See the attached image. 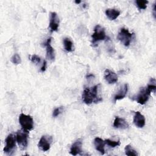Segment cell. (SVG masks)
I'll list each match as a JSON object with an SVG mask.
<instances>
[{
  "instance_id": "1",
  "label": "cell",
  "mask_w": 156,
  "mask_h": 156,
  "mask_svg": "<svg viewBox=\"0 0 156 156\" xmlns=\"http://www.w3.org/2000/svg\"><path fill=\"white\" fill-rule=\"evenodd\" d=\"M99 84L96 85L91 88H85L82 93V100L87 105L94 103H98L102 101V98L98 95V88Z\"/></svg>"
},
{
  "instance_id": "2",
  "label": "cell",
  "mask_w": 156,
  "mask_h": 156,
  "mask_svg": "<svg viewBox=\"0 0 156 156\" xmlns=\"http://www.w3.org/2000/svg\"><path fill=\"white\" fill-rule=\"evenodd\" d=\"M156 90L155 80L154 78L151 79V82L147 85L146 87L142 88L139 91L138 94L135 97L136 101L141 105H144L149 99L152 91H154Z\"/></svg>"
},
{
  "instance_id": "3",
  "label": "cell",
  "mask_w": 156,
  "mask_h": 156,
  "mask_svg": "<svg viewBox=\"0 0 156 156\" xmlns=\"http://www.w3.org/2000/svg\"><path fill=\"white\" fill-rule=\"evenodd\" d=\"M19 122L23 130L25 132H28L33 129L34 120L30 115L21 113L19 116Z\"/></svg>"
},
{
  "instance_id": "4",
  "label": "cell",
  "mask_w": 156,
  "mask_h": 156,
  "mask_svg": "<svg viewBox=\"0 0 156 156\" xmlns=\"http://www.w3.org/2000/svg\"><path fill=\"white\" fill-rule=\"evenodd\" d=\"M92 44L93 46H96L97 43L101 40H105L106 38L105 29L100 25H96L94 28V32L91 36Z\"/></svg>"
},
{
  "instance_id": "5",
  "label": "cell",
  "mask_w": 156,
  "mask_h": 156,
  "mask_svg": "<svg viewBox=\"0 0 156 156\" xmlns=\"http://www.w3.org/2000/svg\"><path fill=\"white\" fill-rule=\"evenodd\" d=\"M133 34L129 32V30L126 28H121L118 34L117 38L126 47L129 46L132 39Z\"/></svg>"
},
{
  "instance_id": "6",
  "label": "cell",
  "mask_w": 156,
  "mask_h": 156,
  "mask_svg": "<svg viewBox=\"0 0 156 156\" xmlns=\"http://www.w3.org/2000/svg\"><path fill=\"white\" fill-rule=\"evenodd\" d=\"M28 132L18 130L16 134V140L21 150H24L27 146Z\"/></svg>"
},
{
  "instance_id": "7",
  "label": "cell",
  "mask_w": 156,
  "mask_h": 156,
  "mask_svg": "<svg viewBox=\"0 0 156 156\" xmlns=\"http://www.w3.org/2000/svg\"><path fill=\"white\" fill-rule=\"evenodd\" d=\"M16 140L14 135L9 134L5 140V146L4 147V151L7 154H11L16 147Z\"/></svg>"
},
{
  "instance_id": "8",
  "label": "cell",
  "mask_w": 156,
  "mask_h": 156,
  "mask_svg": "<svg viewBox=\"0 0 156 156\" xmlns=\"http://www.w3.org/2000/svg\"><path fill=\"white\" fill-rule=\"evenodd\" d=\"M52 142V137L51 136H42L38 142V146L43 151H47L50 149L51 144Z\"/></svg>"
},
{
  "instance_id": "9",
  "label": "cell",
  "mask_w": 156,
  "mask_h": 156,
  "mask_svg": "<svg viewBox=\"0 0 156 156\" xmlns=\"http://www.w3.org/2000/svg\"><path fill=\"white\" fill-rule=\"evenodd\" d=\"M59 26V19L57 16V14L54 12L50 13L49 20V29L51 32L57 31Z\"/></svg>"
},
{
  "instance_id": "10",
  "label": "cell",
  "mask_w": 156,
  "mask_h": 156,
  "mask_svg": "<svg viewBox=\"0 0 156 156\" xmlns=\"http://www.w3.org/2000/svg\"><path fill=\"white\" fill-rule=\"evenodd\" d=\"M51 40H52L51 38H48L46 41L44 43V46L46 47V58L51 61H54L55 59V52H54V49L51 44Z\"/></svg>"
},
{
  "instance_id": "11",
  "label": "cell",
  "mask_w": 156,
  "mask_h": 156,
  "mask_svg": "<svg viewBox=\"0 0 156 156\" xmlns=\"http://www.w3.org/2000/svg\"><path fill=\"white\" fill-rule=\"evenodd\" d=\"M104 79L109 84L115 83L118 81V76L113 71L106 69L104 71Z\"/></svg>"
},
{
  "instance_id": "12",
  "label": "cell",
  "mask_w": 156,
  "mask_h": 156,
  "mask_svg": "<svg viewBox=\"0 0 156 156\" xmlns=\"http://www.w3.org/2000/svg\"><path fill=\"white\" fill-rule=\"evenodd\" d=\"M133 123L134 124L139 128H142L145 125V118L144 116L140 112H135V115L133 116Z\"/></svg>"
},
{
  "instance_id": "13",
  "label": "cell",
  "mask_w": 156,
  "mask_h": 156,
  "mask_svg": "<svg viewBox=\"0 0 156 156\" xmlns=\"http://www.w3.org/2000/svg\"><path fill=\"white\" fill-rule=\"evenodd\" d=\"M113 126L114 127L117 129H125L128 128L129 124L127 122V121L124 119L121 118L119 116H115V120L113 122Z\"/></svg>"
},
{
  "instance_id": "14",
  "label": "cell",
  "mask_w": 156,
  "mask_h": 156,
  "mask_svg": "<svg viewBox=\"0 0 156 156\" xmlns=\"http://www.w3.org/2000/svg\"><path fill=\"white\" fill-rule=\"evenodd\" d=\"M105 141L101 138L96 137L94 140V144L96 149L101 153V155H104L105 154Z\"/></svg>"
},
{
  "instance_id": "15",
  "label": "cell",
  "mask_w": 156,
  "mask_h": 156,
  "mask_svg": "<svg viewBox=\"0 0 156 156\" xmlns=\"http://www.w3.org/2000/svg\"><path fill=\"white\" fill-rule=\"evenodd\" d=\"M82 142L80 140H77L76 142H74L70 148V154L73 155L80 154L81 152H82Z\"/></svg>"
},
{
  "instance_id": "16",
  "label": "cell",
  "mask_w": 156,
  "mask_h": 156,
  "mask_svg": "<svg viewBox=\"0 0 156 156\" xmlns=\"http://www.w3.org/2000/svg\"><path fill=\"white\" fill-rule=\"evenodd\" d=\"M128 91V84L125 83L122 87H121L118 93L114 96V101L116 102L118 100L122 99L124 98Z\"/></svg>"
},
{
  "instance_id": "17",
  "label": "cell",
  "mask_w": 156,
  "mask_h": 156,
  "mask_svg": "<svg viewBox=\"0 0 156 156\" xmlns=\"http://www.w3.org/2000/svg\"><path fill=\"white\" fill-rule=\"evenodd\" d=\"M105 14L110 20H115L120 15V11L115 9H107L105 10Z\"/></svg>"
},
{
  "instance_id": "18",
  "label": "cell",
  "mask_w": 156,
  "mask_h": 156,
  "mask_svg": "<svg viewBox=\"0 0 156 156\" xmlns=\"http://www.w3.org/2000/svg\"><path fill=\"white\" fill-rule=\"evenodd\" d=\"M63 44L64 48L65 51L67 52H73L74 51L73 49V43L72 41L68 38H65L63 40Z\"/></svg>"
},
{
  "instance_id": "19",
  "label": "cell",
  "mask_w": 156,
  "mask_h": 156,
  "mask_svg": "<svg viewBox=\"0 0 156 156\" xmlns=\"http://www.w3.org/2000/svg\"><path fill=\"white\" fill-rule=\"evenodd\" d=\"M124 150H125V154L127 155L136 156V155H138L136 151L134 149H133L132 147V146L130 145H129V144L126 146V147L124 148Z\"/></svg>"
},
{
  "instance_id": "20",
  "label": "cell",
  "mask_w": 156,
  "mask_h": 156,
  "mask_svg": "<svg viewBox=\"0 0 156 156\" xmlns=\"http://www.w3.org/2000/svg\"><path fill=\"white\" fill-rule=\"evenodd\" d=\"M136 6L140 10H144L147 7V4H148V1L145 0H137L135 1Z\"/></svg>"
},
{
  "instance_id": "21",
  "label": "cell",
  "mask_w": 156,
  "mask_h": 156,
  "mask_svg": "<svg viewBox=\"0 0 156 156\" xmlns=\"http://www.w3.org/2000/svg\"><path fill=\"white\" fill-rule=\"evenodd\" d=\"M105 143L107 144L108 146H109L111 147H115L116 146H118L120 145V141H112L109 139H107L105 141Z\"/></svg>"
},
{
  "instance_id": "22",
  "label": "cell",
  "mask_w": 156,
  "mask_h": 156,
  "mask_svg": "<svg viewBox=\"0 0 156 156\" xmlns=\"http://www.w3.org/2000/svg\"><path fill=\"white\" fill-rule=\"evenodd\" d=\"M10 61L15 65H18L20 64L21 62V57L18 54H15L10 59Z\"/></svg>"
},
{
  "instance_id": "23",
  "label": "cell",
  "mask_w": 156,
  "mask_h": 156,
  "mask_svg": "<svg viewBox=\"0 0 156 156\" xmlns=\"http://www.w3.org/2000/svg\"><path fill=\"white\" fill-rule=\"evenodd\" d=\"M30 59L31 60V62L35 64H38L40 63V61H41V59H40V57H38L37 55L36 54H34L32 55H31L30 57Z\"/></svg>"
},
{
  "instance_id": "24",
  "label": "cell",
  "mask_w": 156,
  "mask_h": 156,
  "mask_svg": "<svg viewBox=\"0 0 156 156\" xmlns=\"http://www.w3.org/2000/svg\"><path fill=\"white\" fill-rule=\"evenodd\" d=\"M62 111H63V107H57L54 110L52 113V116L54 117H57L62 112Z\"/></svg>"
},
{
  "instance_id": "25",
  "label": "cell",
  "mask_w": 156,
  "mask_h": 156,
  "mask_svg": "<svg viewBox=\"0 0 156 156\" xmlns=\"http://www.w3.org/2000/svg\"><path fill=\"white\" fill-rule=\"evenodd\" d=\"M46 68V62L45 60H44L43 62V64H42V66L41 67L40 70H41V72H44V71H45Z\"/></svg>"
},
{
  "instance_id": "26",
  "label": "cell",
  "mask_w": 156,
  "mask_h": 156,
  "mask_svg": "<svg viewBox=\"0 0 156 156\" xmlns=\"http://www.w3.org/2000/svg\"><path fill=\"white\" fill-rule=\"evenodd\" d=\"M155 15H156V13H155V3L154 4V7H153V15L155 18Z\"/></svg>"
},
{
  "instance_id": "27",
  "label": "cell",
  "mask_w": 156,
  "mask_h": 156,
  "mask_svg": "<svg viewBox=\"0 0 156 156\" xmlns=\"http://www.w3.org/2000/svg\"><path fill=\"white\" fill-rule=\"evenodd\" d=\"M75 2H76V4H79L80 2H81V1H76Z\"/></svg>"
}]
</instances>
